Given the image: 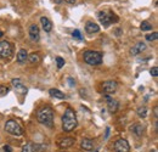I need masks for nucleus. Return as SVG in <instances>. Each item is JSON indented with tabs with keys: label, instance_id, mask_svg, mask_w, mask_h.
<instances>
[{
	"label": "nucleus",
	"instance_id": "f257e3e1",
	"mask_svg": "<svg viewBox=\"0 0 158 152\" xmlns=\"http://www.w3.org/2000/svg\"><path fill=\"white\" fill-rule=\"evenodd\" d=\"M77 124H78V120H77L76 112L71 107H67L62 116V129L64 132H72L77 127Z\"/></svg>",
	"mask_w": 158,
	"mask_h": 152
},
{
	"label": "nucleus",
	"instance_id": "f03ea898",
	"mask_svg": "<svg viewBox=\"0 0 158 152\" xmlns=\"http://www.w3.org/2000/svg\"><path fill=\"white\" fill-rule=\"evenodd\" d=\"M37 119L40 124L48 128H52L54 127V110L49 106L40 108L37 113Z\"/></svg>",
	"mask_w": 158,
	"mask_h": 152
},
{
	"label": "nucleus",
	"instance_id": "7ed1b4c3",
	"mask_svg": "<svg viewBox=\"0 0 158 152\" xmlns=\"http://www.w3.org/2000/svg\"><path fill=\"white\" fill-rule=\"evenodd\" d=\"M83 58L90 66H99L102 63V54L95 50H86L83 55Z\"/></svg>",
	"mask_w": 158,
	"mask_h": 152
},
{
	"label": "nucleus",
	"instance_id": "20e7f679",
	"mask_svg": "<svg viewBox=\"0 0 158 152\" xmlns=\"http://www.w3.org/2000/svg\"><path fill=\"white\" fill-rule=\"evenodd\" d=\"M98 17H99L100 22L103 27H110L111 23H116L118 22V17L116 14H113L112 11H100L98 14Z\"/></svg>",
	"mask_w": 158,
	"mask_h": 152
},
{
	"label": "nucleus",
	"instance_id": "39448f33",
	"mask_svg": "<svg viewBox=\"0 0 158 152\" xmlns=\"http://www.w3.org/2000/svg\"><path fill=\"white\" fill-rule=\"evenodd\" d=\"M5 132L11 135H15V136H22L23 135V129L20 125V123H17L16 120L14 119H10L5 123V127H4Z\"/></svg>",
	"mask_w": 158,
	"mask_h": 152
},
{
	"label": "nucleus",
	"instance_id": "423d86ee",
	"mask_svg": "<svg viewBox=\"0 0 158 152\" xmlns=\"http://www.w3.org/2000/svg\"><path fill=\"white\" fill-rule=\"evenodd\" d=\"M14 55V45L10 41H0V57L1 58H10Z\"/></svg>",
	"mask_w": 158,
	"mask_h": 152
},
{
	"label": "nucleus",
	"instance_id": "0eeeda50",
	"mask_svg": "<svg viewBox=\"0 0 158 152\" xmlns=\"http://www.w3.org/2000/svg\"><path fill=\"white\" fill-rule=\"evenodd\" d=\"M113 150H114V152H129L130 151L129 142L125 139H118L113 144Z\"/></svg>",
	"mask_w": 158,
	"mask_h": 152
},
{
	"label": "nucleus",
	"instance_id": "6e6552de",
	"mask_svg": "<svg viewBox=\"0 0 158 152\" xmlns=\"http://www.w3.org/2000/svg\"><path fill=\"white\" fill-rule=\"evenodd\" d=\"M117 87H118V84L114 80H106V82L102 83V90H103V93L106 95L113 94L117 90Z\"/></svg>",
	"mask_w": 158,
	"mask_h": 152
},
{
	"label": "nucleus",
	"instance_id": "1a4fd4ad",
	"mask_svg": "<svg viewBox=\"0 0 158 152\" xmlns=\"http://www.w3.org/2000/svg\"><path fill=\"white\" fill-rule=\"evenodd\" d=\"M45 146L40 145V144H34V142H27L26 145H23L22 151L21 152H40Z\"/></svg>",
	"mask_w": 158,
	"mask_h": 152
},
{
	"label": "nucleus",
	"instance_id": "9d476101",
	"mask_svg": "<svg viewBox=\"0 0 158 152\" xmlns=\"http://www.w3.org/2000/svg\"><path fill=\"white\" fill-rule=\"evenodd\" d=\"M105 99L107 101V108L111 113H114L118 110V101L114 100L113 97H111L110 95H105Z\"/></svg>",
	"mask_w": 158,
	"mask_h": 152
},
{
	"label": "nucleus",
	"instance_id": "9b49d317",
	"mask_svg": "<svg viewBox=\"0 0 158 152\" xmlns=\"http://www.w3.org/2000/svg\"><path fill=\"white\" fill-rule=\"evenodd\" d=\"M11 84L14 85V88L16 89V91H17V93L23 94V95H24V94H27V88L22 84L21 79H19V78H17V79H12V80H11Z\"/></svg>",
	"mask_w": 158,
	"mask_h": 152
},
{
	"label": "nucleus",
	"instance_id": "f8f14e48",
	"mask_svg": "<svg viewBox=\"0 0 158 152\" xmlns=\"http://www.w3.org/2000/svg\"><path fill=\"white\" fill-rule=\"evenodd\" d=\"M29 37L33 41H38L40 38V32H39V27L37 24H32L29 27Z\"/></svg>",
	"mask_w": 158,
	"mask_h": 152
},
{
	"label": "nucleus",
	"instance_id": "ddd939ff",
	"mask_svg": "<svg viewBox=\"0 0 158 152\" xmlns=\"http://www.w3.org/2000/svg\"><path fill=\"white\" fill-rule=\"evenodd\" d=\"M85 31H86L89 34L98 33V32H100V26L98 23L93 22V21H89V22H86V24H85Z\"/></svg>",
	"mask_w": 158,
	"mask_h": 152
},
{
	"label": "nucleus",
	"instance_id": "4468645a",
	"mask_svg": "<svg viewBox=\"0 0 158 152\" xmlns=\"http://www.w3.org/2000/svg\"><path fill=\"white\" fill-rule=\"evenodd\" d=\"M145 50H146V44L142 43V41H140V43H138L136 45H134V46L130 49V54H131L133 56H136V55L141 54V53L145 51Z\"/></svg>",
	"mask_w": 158,
	"mask_h": 152
},
{
	"label": "nucleus",
	"instance_id": "2eb2a0df",
	"mask_svg": "<svg viewBox=\"0 0 158 152\" xmlns=\"http://www.w3.org/2000/svg\"><path fill=\"white\" fill-rule=\"evenodd\" d=\"M73 144H74L73 137H64V139H61L59 141V146L61 149H68V147L73 146Z\"/></svg>",
	"mask_w": 158,
	"mask_h": 152
},
{
	"label": "nucleus",
	"instance_id": "dca6fc26",
	"mask_svg": "<svg viewBox=\"0 0 158 152\" xmlns=\"http://www.w3.org/2000/svg\"><path fill=\"white\" fill-rule=\"evenodd\" d=\"M40 23H41L43 29H44L45 32H51V29H52V23H51V21L48 19V17L43 16V17L40 19Z\"/></svg>",
	"mask_w": 158,
	"mask_h": 152
},
{
	"label": "nucleus",
	"instance_id": "f3484780",
	"mask_svg": "<svg viewBox=\"0 0 158 152\" xmlns=\"http://www.w3.org/2000/svg\"><path fill=\"white\" fill-rule=\"evenodd\" d=\"M80 146H81V149H84L86 151H91L94 149V140H91V139H83L81 142H80Z\"/></svg>",
	"mask_w": 158,
	"mask_h": 152
},
{
	"label": "nucleus",
	"instance_id": "a211bd4d",
	"mask_svg": "<svg viewBox=\"0 0 158 152\" xmlns=\"http://www.w3.org/2000/svg\"><path fill=\"white\" fill-rule=\"evenodd\" d=\"M17 62L22 65V63H24L26 61H27V58H28V54H27V51H26V49H21L20 51L17 53Z\"/></svg>",
	"mask_w": 158,
	"mask_h": 152
},
{
	"label": "nucleus",
	"instance_id": "6ab92c4d",
	"mask_svg": "<svg viewBox=\"0 0 158 152\" xmlns=\"http://www.w3.org/2000/svg\"><path fill=\"white\" fill-rule=\"evenodd\" d=\"M131 130H133V133L135 134L138 137H141V136H142V134H143V128H142V125H141V124H139V123H136V124H134V125H133Z\"/></svg>",
	"mask_w": 158,
	"mask_h": 152
},
{
	"label": "nucleus",
	"instance_id": "aec40b11",
	"mask_svg": "<svg viewBox=\"0 0 158 152\" xmlns=\"http://www.w3.org/2000/svg\"><path fill=\"white\" fill-rule=\"evenodd\" d=\"M32 65H38L40 62V56L39 54H37V53H33V54H31V55H28V58H27Z\"/></svg>",
	"mask_w": 158,
	"mask_h": 152
},
{
	"label": "nucleus",
	"instance_id": "412c9836",
	"mask_svg": "<svg viewBox=\"0 0 158 152\" xmlns=\"http://www.w3.org/2000/svg\"><path fill=\"white\" fill-rule=\"evenodd\" d=\"M49 93H50V95H51V96L57 97V99H60V100L66 99V95H64L62 91H60L59 89H50V90H49Z\"/></svg>",
	"mask_w": 158,
	"mask_h": 152
},
{
	"label": "nucleus",
	"instance_id": "4be33fe9",
	"mask_svg": "<svg viewBox=\"0 0 158 152\" xmlns=\"http://www.w3.org/2000/svg\"><path fill=\"white\" fill-rule=\"evenodd\" d=\"M136 112H138L139 117H141V118H145V117L147 116V108H146L145 106H141V107H139Z\"/></svg>",
	"mask_w": 158,
	"mask_h": 152
},
{
	"label": "nucleus",
	"instance_id": "5701e85b",
	"mask_svg": "<svg viewBox=\"0 0 158 152\" xmlns=\"http://www.w3.org/2000/svg\"><path fill=\"white\" fill-rule=\"evenodd\" d=\"M140 28H141L142 31H151V29H152V24H151L150 22H147V21H143V22L141 23Z\"/></svg>",
	"mask_w": 158,
	"mask_h": 152
},
{
	"label": "nucleus",
	"instance_id": "b1692460",
	"mask_svg": "<svg viewBox=\"0 0 158 152\" xmlns=\"http://www.w3.org/2000/svg\"><path fill=\"white\" fill-rule=\"evenodd\" d=\"M157 38H158L157 32H153V33H151V34H147V36H146V40H147V41H155Z\"/></svg>",
	"mask_w": 158,
	"mask_h": 152
},
{
	"label": "nucleus",
	"instance_id": "393cba45",
	"mask_svg": "<svg viewBox=\"0 0 158 152\" xmlns=\"http://www.w3.org/2000/svg\"><path fill=\"white\" fill-rule=\"evenodd\" d=\"M10 91V88L6 85H0V95H5Z\"/></svg>",
	"mask_w": 158,
	"mask_h": 152
},
{
	"label": "nucleus",
	"instance_id": "a878e982",
	"mask_svg": "<svg viewBox=\"0 0 158 152\" xmlns=\"http://www.w3.org/2000/svg\"><path fill=\"white\" fill-rule=\"evenodd\" d=\"M56 63H57V67L59 68H62L64 66V60L62 57H56Z\"/></svg>",
	"mask_w": 158,
	"mask_h": 152
},
{
	"label": "nucleus",
	"instance_id": "bb28decb",
	"mask_svg": "<svg viewBox=\"0 0 158 152\" xmlns=\"http://www.w3.org/2000/svg\"><path fill=\"white\" fill-rule=\"evenodd\" d=\"M72 36H73V38L79 39V40H81V39H83V37H81V34H80V32H79L78 29H76V31H73V33H72Z\"/></svg>",
	"mask_w": 158,
	"mask_h": 152
},
{
	"label": "nucleus",
	"instance_id": "cd10ccee",
	"mask_svg": "<svg viewBox=\"0 0 158 152\" xmlns=\"http://www.w3.org/2000/svg\"><path fill=\"white\" fill-rule=\"evenodd\" d=\"M150 73H151V76L152 77H157L158 76V67H152L151 70H150Z\"/></svg>",
	"mask_w": 158,
	"mask_h": 152
},
{
	"label": "nucleus",
	"instance_id": "c85d7f7f",
	"mask_svg": "<svg viewBox=\"0 0 158 152\" xmlns=\"http://www.w3.org/2000/svg\"><path fill=\"white\" fill-rule=\"evenodd\" d=\"M67 80H68V83H69V87H72V88H73V87L76 85V82H74V79H73V78H68Z\"/></svg>",
	"mask_w": 158,
	"mask_h": 152
},
{
	"label": "nucleus",
	"instance_id": "c756f323",
	"mask_svg": "<svg viewBox=\"0 0 158 152\" xmlns=\"http://www.w3.org/2000/svg\"><path fill=\"white\" fill-rule=\"evenodd\" d=\"M4 152H12V149L10 145H5L4 146Z\"/></svg>",
	"mask_w": 158,
	"mask_h": 152
},
{
	"label": "nucleus",
	"instance_id": "7c9ffc66",
	"mask_svg": "<svg viewBox=\"0 0 158 152\" xmlns=\"http://www.w3.org/2000/svg\"><path fill=\"white\" fill-rule=\"evenodd\" d=\"M64 1H67L68 4H73V2H76V0H64Z\"/></svg>",
	"mask_w": 158,
	"mask_h": 152
},
{
	"label": "nucleus",
	"instance_id": "2f4dec72",
	"mask_svg": "<svg viewBox=\"0 0 158 152\" xmlns=\"http://www.w3.org/2000/svg\"><path fill=\"white\" fill-rule=\"evenodd\" d=\"M2 36H4V33H2V32H1V31H0V38H1V37H2Z\"/></svg>",
	"mask_w": 158,
	"mask_h": 152
}]
</instances>
